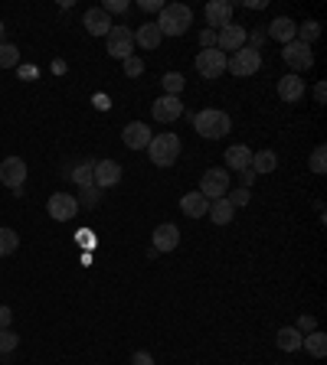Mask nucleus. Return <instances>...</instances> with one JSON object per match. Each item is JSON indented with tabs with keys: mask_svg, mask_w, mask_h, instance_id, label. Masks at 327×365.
<instances>
[{
	"mask_svg": "<svg viewBox=\"0 0 327 365\" xmlns=\"http://www.w3.org/2000/svg\"><path fill=\"white\" fill-rule=\"evenodd\" d=\"M193 23V10L186 3H164L161 17H157V30L161 36H184Z\"/></svg>",
	"mask_w": 327,
	"mask_h": 365,
	"instance_id": "f257e3e1",
	"label": "nucleus"
},
{
	"mask_svg": "<svg viewBox=\"0 0 327 365\" xmlns=\"http://www.w3.org/2000/svg\"><path fill=\"white\" fill-rule=\"evenodd\" d=\"M193 128H196L200 137L219 140L223 134L232 130V121H229V114H226V111H219V108H203V111L193 118Z\"/></svg>",
	"mask_w": 327,
	"mask_h": 365,
	"instance_id": "f03ea898",
	"label": "nucleus"
},
{
	"mask_svg": "<svg viewBox=\"0 0 327 365\" xmlns=\"http://www.w3.org/2000/svg\"><path fill=\"white\" fill-rule=\"evenodd\" d=\"M180 137L177 134H157V137H151V144H147V153H151V163L154 167H174L177 157H180Z\"/></svg>",
	"mask_w": 327,
	"mask_h": 365,
	"instance_id": "7ed1b4c3",
	"label": "nucleus"
},
{
	"mask_svg": "<svg viewBox=\"0 0 327 365\" xmlns=\"http://www.w3.org/2000/svg\"><path fill=\"white\" fill-rule=\"evenodd\" d=\"M105 49H109L111 59H128L131 49H134V33L128 30V26H111L109 36H105Z\"/></svg>",
	"mask_w": 327,
	"mask_h": 365,
	"instance_id": "20e7f679",
	"label": "nucleus"
},
{
	"mask_svg": "<svg viewBox=\"0 0 327 365\" xmlns=\"http://www.w3.org/2000/svg\"><path fill=\"white\" fill-rule=\"evenodd\" d=\"M196 193H203L213 203V199H223L229 193V170L223 167H213V170L203 173V180H200V189Z\"/></svg>",
	"mask_w": 327,
	"mask_h": 365,
	"instance_id": "39448f33",
	"label": "nucleus"
},
{
	"mask_svg": "<svg viewBox=\"0 0 327 365\" xmlns=\"http://www.w3.org/2000/svg\"><path fill=\"white\" fill-rule=\"evenodd\" d=\"M226 69L232 72V76L249 78V76H255V72L262 69V56L255 53V49H249V46H242L239 53H232V59L226 62Z\"/></svg>",
	"mask_w": 327,
	"mask_h": 365,
	"instance_id": "423d86ee",
	"label": "nucleus"
},
{
	"mask_svg": "<svg viewBox=\"0 0 327 365\" xmlns=\"http://www.w3.org/2000/svg\"><path fill=\"white\" fill-rule=\"evenodd\" d=\"M226 62L229 56L219 53V49H203V53L196 56V72L203 78H219L223 72H226Z\"/></svg>",
	"mask_w": 327,
	"mask_h": 365,
	"instance_id": "0eeeda50",
	"label": "nucleus"
},
{
	"mask_svg": "<svg viewBox=\"0 0 327 365\" xmlns=\"http://www.w3.org/2000/svg\"><path fill=\"white\" fill-rule=\"evenodd\" d=\"M246 40H249L246 26H239V23H226V26L216 33V49L219 53H239L242 46H246Z\"/></svg>",
	"mask_w": 327,
	"mask_h": 365,
	"instance_id": "6e6552de",
	"label": "nucleus"
},
{
	"mask_svg": "<svg viewBox=\"0 0 327 365\" xmlns=\"http://www.w3.org/2000/svg\"><path fill=\"white\" fill-rule=\"evenodd\" d=\"M285 62H288V69H292L294 76L298 72H305V69H311L314 65V56H311V46L305 43H298V40H292V43L285 46Z\"/></svg>",
	"mask_w": 327,
	"mask_h": 365,
	"instance_id": "1a4fd4ad",
	"label": "nucleus"
},
{
	"mask_svg": "<svg viewBox=\"0 0 327 365\" xmlns=\"http://www.w3.org/2000/svg\"><path fill=\"white\" fill-rule=\"evenodd\" d=\"M46 209H49V215H53L56 222H69V219L79 212V199L72 193H53L49 203H46Z\"/></svg>",
	"mask_w": 327,
	"mask_h": 365,
	"instance_id": "9d476101",
	"label": "nucleus"
},
{
	"mask_svg": "<svg viewBox=\"0 0 327 365\" xmlns=\"http://www.w3.org/2000/svg\"><path fill=\"white\" fill-rule=\"evenodd\" d=\"M151 114H154L157 124H170V121H177L180 114H184V101H180L177 95H164L151 105Z\"/></svg>",
	"mask_w": 327,
	"mask_h": 365,
	"instance_id": "9b49d317",
	"label": "nucleus"
},
{
	"mask_svg": "<svg viewBox=\"0 0 327 365\" xmlns=\"http://www.w3.org/2000/svg\"><path fill=\"white\" fill-rule=\"evenodd\" d=\"M0 182H7L10 189H23V182H26V163L20 157H7V160L0 163Z\"/></svg>",
	"mask_w": 327,
	"mask_h": 365,
	"instance_id": "f8f14e48",
	"label": "nucleus"
},
{
	"mask_svg": "<svg viewBox=\"0 0 327 365\" xmlns=\"http://www.w3.org/2000/svg\"><path fill=\"white\" fill-rule=\"evenodd\" d=\"M121 140H125V147H131V151H147V144H151V128H147L144 121H131L128 128L121 130Z\"/></svg>",
	"mask_w": 327,
	"mask_h": 365,
	"instance_id": "ddd939ff",
	"label": "nucleus"
},
{
	"mask_svg": "<svg viewBox=\"0 0 327 365\" xmlns=\"http://www.w3.org/2000/svg\"><path fill=\"white\" fill-rule=\"evenodd\" d=\"M177 245H180V228L170 226V222H164V226L154 228V251L157 255H164V251H177Z\"/></svg>",
	"mask_w": 327,
	"mask_h": 365,
	"instance_id": "4468645a",
	"label": "nucleus"
},
{
	"mask_svg": "<svg viewBox=\"0 0 327 365\" xmlns=\"http://www.w3.org/2000/svg\"><path fill=\"white\" fill-rule=\"evenodd\" d=\"M121 182V163L115 160H95V186L98 189H111Z\"/></svg>",
	"mask_w": 327,
	"mask_h": 365,
	"instance_id": "2eb2a0df",
	"label": "nucleus"
},
{
	"mask_svg": "<svg viewBox=\"0 0 327 365\" xmlns=\"http://www.w3.org/2000/svg\"><path fill=\"white\" fill-rule=\"evenodd\" d=\"M203 17H207L209 26H226V23H232V3L229 0H209L207 7H203Z\"/></svg>",
	"mask_w": 327,
	"mask_h": 365,
	"instance_id": "dca6fc26",
	"label": "nucleus"
},
{
	"mask_svg": "<svg viewBox=\"0 0 327 365\" xmlns=\"http://www.w3.org/2000/svg\"><path fill=\"white\" fill-rule=\"evenodd\" d=\"M278 98H282V101H288V105L301 101V98H305V78H298L294 72L282 76V78H278Z\"/></svg>",
	"mask_w": 327,
	"mask_h": 365,
	"instance_id": "f3484780",
	"label": "nucleus"
},
{
	"mask_svg": "<svg viewBox=\"0 0 327 365\" xmlns=\"http://www.w3.org/2000/svg\"><path fill=\"white\" fill-rule=\"evenodd\" d=\"M223 157H226V167H223V170H229V173L249 170V163H252V151L246 147V144H232Z\"/></svg>",
	"mask_w": 327,
	"mask_h": 365,
	"instance_id": "a211bd4d",
	"label": "nucleus"
},
{
	"mask_svg": "<svg viewBox=\"0 0 327 365\" xmlns=\"http://www.w3.org/2000/svg\"><path fill=\"white\" fill-rule=\"evenodd\" d=\"M111 26H115V23L109 20V13L102 10V7H92V10L86 13V30L92 33V36H109Z\"/></svg>",
	"mask_w": 327,
	"mask_h": 365,
	"instance_id": "6ab92c4d",
	"label": "nucleus"
},
{
	"mask_svg": "<svg viewBox=\"0 0 327 365\" xmlns=\"http://www.w3.org/2000/svg\"><path fill=\"white\" fill-rule=\"evenodd\" d=\"M180 209H184V215H190V219H203V215L209 212V199L203 193H186L184 199H180Z\"/></svg>",
	"mask_w": 327,
	"mask_h": 365,
	"instance_id": "aec40b11",
	"label": "nucleus"
},
{
	"mask_svg": "<svg viewBox=\"0 0 327 365\" xmlns=\"http://www.w3.org/2000/svg\"><path fill=\"white\" fill-rule=\"evenodd\" d=\"M294 33H298V23L288 20V17H278V20L269 23V36H272V40H278V43H285V46L294 40Z\"/></svg>",
	"mask_w": 327,
	"mask_h": 365,
	"instance_id": "412c9836",
	"label": "nucleus"
},
{
	"mask_svg": "<svg viewBox=\"0 0 327 365\" xmlns=\"http://www.w3.org/2000/svg\"><path fill=\"white\" fill-rule=\"evenodd\" d=\"M161 30H157V23H144V26H138V33H134V43L141 46V49H147V53H151V49H157V46H161Z\"/></svg>",
	"mask_w": 327,
	"mask_h": 365,
	"instance_id": "4be33fe9",
	"label": "nucleus"
},
{
	"mask_svg": "<svg viewBox=\"0 0 327 365\" xmlns=\"http://www.w3.org/2000/svg\"><path fill=\"white\" fill-rule=\"evenodd\" d=\"M207 215L216 222V226H229V222H232V215H236V209H232V205H229V199L223 196V199H213V203H209V212Z\"/></svg>",
	"mask_w": 327,
	"mask_h": 365,
	"instance_id": "5701e85b",
	"label": "nucleus"
},
{
	"mask_svg": "<svg viewBox=\"0 0 327 365\" xmlns=\"http://www.w3.org/2000/svg\"><path fill=\"white\" fill-rule=\"evenodd\" d=\"M301 349H308V355H314V359H324L327 355V336L321 333V330L301 336Z\"/></svg>",
	"mask_w": 327,
	"mask_h": 365,
	"instance_id": "b1692460",
	"label": "nucleus"
},
{
	"mask_svg": "<svg viewBox=\"0 0 327 365\" xmlns=\"http://www.w3.org/2000/svg\"><path fill=\"white\" fill-rule=\"evenodd\" d=\"M72 180L86 189V186H95V160H79L72 167Z\"/></svg>",
	"mask_w": 327,
	"mask_h": 365,
	"instance_id": "393cba45",
	"label": "nucleus"
},
{
	"mask_svg": "<svg viewBox=\"0 0 327 365\" xmlns=\"http://www.w3.org/2000/svg\"><path fill=\"white\" fill-rule=\"evenodd\" d=\"M249 167L255 173H275L278 170V157H275V151H259V153H252Z\"/></svg>",
	"mask_w": 327,
	"mask_h": 365,
	"instance_id": "a878e982",
	"label": "nucleus"
},
{
	"mask_svg": "<svg viewBox=\"0 0 327 365\" xmlns=\"http://www.w3.org/2000/svg\"><path fill=\"white\" fill-rule=\"evenodd\" d=\"M278 349H282V353H298V349H301V333H298L294 326H282V330H278Z\"/></svg>",
	"mask_w": 327,
	"mask_h": 365,
	"instance_id": "bb28decb",
	"label": "nucleus"
},
{
	"mask_svg": "<svg viewBox=\"0 0 327 365\" xmlns=\"http://www.w3.org/2000/svg\"><path fill=\"white\" fill-rule=\"evenodd\" d=\"M20 248V235L13 232V228H0V258H7Z\"/></svg>",
	"mask_w": 327,
	"mask_h": 365,
	"instance_id": "cd10ccee",
	"label": "nucleus"
},
{
	"mask_svg": "<svg viewBox=\"0 0 327 365\" xmlns=\"http://www.w3.org/2000/svg\"><path fill=\"white\" fill-rule=\"evenodd\" d=\"M294 36H298V43H305V46H311L317 40V36H321V23H314V20H305L301 23V26H298V33H294Z\"/></svg>",
	"mask_w": 327,
	"mask_h": 365,
	"instance_id": "c85d7f7f",
	"label": "nucleus"
},
{
	"mask_svg": "<svg viewBox=\"0 0 327 365\" xmlns=\"http://www.w3.org/2000/svg\"><path fill=\"white\" fill-rule=\"evenodd\" d=\"M20 65V49L13 43H0V69H13Z\"/></svg>",
	"mask_w": 327,
	"mask_h": 365,
	"instance_id": "c756f323",
	"label": "nucleus"
},
{
	"mask_svg": "<svg viewBox=\"0 0 327 365\" xmlns=\"http://www.w3.org/2000/svg\"><path fill=\"white\" fill-rule=\"evenodd\" d=\"M161 82H164V92H167V95H177V98H180V92H184V85H186L180 72H167Z\"/></svg>",
	"mask_w": 327,
	"mask_h": 365,
	"instance_id": "7c9ffc66",
	"label": "nucleus"
},
{
	"mask_svg": "<svg viewBox=\"0 0 327 365\" xmlns=\"http://www.w3.org/2000/svg\"><path fill=\"white\" fill-rule=\"evenodd\" d=\"M311 173H317V176H324L327 173V147L324 144L314 147V153H311Z\"/></svg>",
	"mask_w": 327,
	"mask_h": 365,
	"instance_id": "2f4dec72",
	"label": "nucleus"
},
{
	"mask_svg": "<svg viewBox=\"0 0 327 365\" xmlns=\"http://www.w3.org/2000/svg\"><path fill=\"white\" fill-rule=\"evenodd\" d=\"M17 346H20V336L13 330H0V353H13Z\"/></svg>",
	"mask_w": 327,
	"mask_h": 365,
	"instance_id": "473e14b6",
	"label": "nucleus"
},
{
	"mask_svg": "<svg viewBox=\"0 0 327 365\" xmlns=\"http://www.w3.org/2000/svg\"><path fill=\"white\" fill-rule=\"evenodd\" d=\"M98 199H102V189H98V186H86V189H82V199H79V205H88V209H92V205H98Z\"/></svg>",
	"mask_w": 327,
	"mask_h": 365,
	"instance_id": "72a5a7b5",
	"label": "nucleus"
},
{
	"mask_svg": "<svg viewBox=\"0 0 327 365\" xmlns=\"http://www.w3.org/2000/svg\"><path fill=\"white\" fill-rule=\"evenodd\" d=\"M141 72H144V62L138 59V56H128V59H125V76H128V78H138Z\"/></svg>",
	"mask_w": 327,
	"mask_h": 365,
	"instance_id": "f704fd0d",
	"label": "nucleus"
},
{
	"mask_svg": "<svg viewBox=\"0 0 327 365\" xmlns=\"http://www.w3.org/2000/svg\"><path fill=\"white\" fill-rule=\"evenodd\" d=\"M294 330H298V333H301V336H308V333H314V330H317V323H314V316H311V313H301V316H298V326H294Z\"/></svg>",
	"mask_w": 327,
	"mask_h": 365,
	"instance_id": "c9c22d12",
	"label": "nucleus"
},
{
	"mask_svg": "<svg viewBox=\"0 0 327 365\" xmlns=\"http://www.w3.org/2000/svg\"><path fill=\"white\" fill-rule=\"evenodd\" d=\"M226 199L232 209H239V205L249 203V189H232V193H226Z\"/></svg>",
	"mask_w": 327,
	"mask_h": 365,
	"instance_id": "e433bc0d",
	"label": "nucleus"
},
{
	"mask_svg": "<svg viewBox=\"0 0 327 365\" xmlns=\"http://www.w3.org/2000/svg\"><path fill=\"white\" fill-rule=\"evenodd\" d=\"M102 10L105 13H128V0H105Z\"/></svg>",
	"mask_w": 327,
	"mask_h": 365,
	"instance_id": "4c0bfd02",
	"label": "nucleus"
},
{
	"mask_svg": "<svg viewBox=\"0 0 327 365\" xmlns=\"http://www.w3.org/2000/svg\"><path fill=\"white\" fill-rule=\"evenodd\" d=\"M200 46H203V49H216V30H203V33H200Z\"/></svg>",
	"mask_w": 327,
	"mask_h": 365,
	"instance_id": "58836bf2",
	"label": "nucleus"
},
{
	"mask_svg": "<svg viewBox=\"0 0 327 365\" xmlns=\"http://www.w3.org/2000/svg\"><path fill=\"white\" fill-rule=\"evenodd\" d=\"M10 323H13V310L0 303V330H10Z\"/></svg>",
	"mask_w": 327,
	"mask_h": 365,
	"instance_id": "ea45409f",
	"label": "nucleus"
},
{
	"mask_svg": "<svg viewBox=\"0 0 327 365\" xmlns=\"http://www.w3.org/2000/svg\"><path fill=\"white\" fill-rule=\"evenodd\" d=\"M131 365H154V359H151V353H144L141 349V353L131 355Z\"/></svg>",
	"mask_w": 327,
	"mask_h": 365,
	"instance_id": "a19ab883",
	"label": "nucleus"
},
{
	"mask_svg": "<svg viewBox=\"0 0 327 365\" xmlns=\"http://www.w3.org/2000/svg\"><path fill=\"white\" fill-rule=\"evenodd\" d=\"M141 10L144 13H161L164 3H161V0H141Z\"/></svg>",
	"mask_w": 327,
	"mask_h": 365,
	"instance_id": "79ce46f5",
	"label": "nucleus"
},
{
	"mask_svg": "<svg viewBox=\"0 0 327 365\" xmlns=\"http://www.w3.org/2000/svg\"><path fill=\"white\" fill-rule=\"evenodd\" d=\"M239 182H242V189H249L252 182H255V170H252V167L249 170H239Z\"/></svg>",
	"mask_w": 327,
	"mask_h": 365,
	"instance_id": "37998d69",
	"label": "nucleus"
},
{
	"mask_svg": "<svg viewBox=\"0 0 327 365\" xmlns=\"http://www.w3.org/2000/svg\"><path fill=\"white\" fill-rule=\"evenodd\" d=\"M79 245H82V248H95V235H92L88 228H86V232H79Z\"/></svg>",
	"mask_w": 327,
	"mask_h": 365,
	"instance_id": "c03bdc74",
	"label": "nucleus"
},
{
	"mask_svg": "<svg viewBox=\"0 0 327 365\" xmlns=\"http://www.w3.org/2000/svg\"><path fill=\"white\" fill-rule=\"evenodd\" d=\"M314 101H317V105H324V101H327V85H324V82H317V88H314Z\"/></svg>",
	"mask_w": 327,
	"mask_h": 365,
	"instance_id": "a18cd8bd",
	"label": "nucleus"
},
{
	"mask_svg": "<svg viewBox=\"0 0 327 365\" xmlns=\"http://www.w3.org/2000/svg\"><path fill=\"white\" fill-rule=\"evenodd\" d=\"M20 72H23V76H26V78H36V69H33V65H23Z\"/></svg>",
	"mask_w": 327,
	"mask_h": 365,
	"instance_id": "49530a36",
	"label": "nucleus"
},
{
	"mask_svg": "<svg viewBox=\"0 0 327 365\" xmlns=\"http://www.w3.org/2000/svg\"><path fill=\"white\" fill-rule=\"evenodd\" d=\"M95 105L105 111V108H109V98H105V95H95Z\"/></svg>",
	"mask_w": 327,
	"mask_h": 365,
	"instance_id": "de8ad7c7",
	"label": "nucleus"
},
{
	"mask_svg": "<svg viewBox=\"0 0 327 365\" xmlns=\"http://www.w3.org/2000/svg\"><path fill=\"white\" fill-rule=\"evenodd\" d=\"M0 40H3V20H0Z\"/></svg>",
	"mask_w": 327,
	"mask_h": 365,
	"instance_id": "09e8293b",
	"label": "nucleus"
}]
</instances>
